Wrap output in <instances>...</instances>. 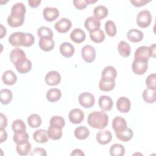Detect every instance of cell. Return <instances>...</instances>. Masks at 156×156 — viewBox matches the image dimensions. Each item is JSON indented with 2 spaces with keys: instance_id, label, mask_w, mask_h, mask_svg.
Listing matches in <instances>:
<instances>
[{
  "instance_id": "cell-1",
  "label": "cell",
  "mask_w": 156,
  "mask_h": 156,
  "mask_svg": "<svg viewBox=\"0 0 156 156\" xmlns=\"http://www.w3.org/2000/svg\"><path fill=\"white\" fill-rule=\"evenodd\" d=\"M87 123L93 128L103 129L108 125V116L103 110L94 111L88 115Z\"/></svg>"
},
{
  "instance_id": "cell-2",
  "label": "cell",
  "mask_w": 156,
  "mask_h": 156,
  "mask_svg": "<svg viewBox=\"0 0 156 156\" xmlns=\"http://www.w3.org/2000/svg\"><path fill=\"white\" fill-rule=\"evenodd\" d=\"M10 59L15 67H16L25 62L27 58L23 50L20 48H15L11 51Z\"/></svg>"
},
{
  "instance_id": "cell-3",
  "label": "cell",
  "mask_w": 156,
  "mask_h": 156,
  "mask_svg": "<svg viewBox=\"0 0 156 156\" xmlns=\"http://www.w3.org/2000/svg\"><path fill=\"white\" fill-rule=\"evenodd\" d=\"M152 21L151 12L147 10L140 11L136 16V23L141 28H146L149 26Z\"/></svg>"
},
{
  "instance_id": "cell-4",
  "label": "cell",
  "mask_w": 156,
  "mask_h": 156,
  "mask_svg": "<svg viewBox=\"0 0 156 156\" xmlns=\"http://www.w3.org/2000/svg\"><path fill=\"white\" fill-rule=\"evenodd\" d=\"M78 99L80 105L86 108H91L95 103L94 96L89 92L82 93L79 96Z\"/></svg>"
},
{
  "instance_id": "cell-5",
  "label": "cell",
  "mask_w": 156,
  "mask_h": 156,
  "mask_svg": "<svg viewBox=\"0 0 156 156\" xmlns=\"http://www.w3.org/2000/svg\"><path fill=\"white\" fill-rule=\"evenodd\" d=\"M26 41V33L21 32H16L12 33L9 37L10 44L15 47L20 46H24Z\"/></svg>"
},
{
  "instance_id": "cell-6",
  "label": "cell",
  "mask_w": 156,
  "mask_h": 156,
  "mask_svg": "<svg viewBox=\"0 0 156 156\" xmlns=\"http://www.w3.org/2000/svg\"><path fill=\"white\" fill-rule=\"evenodd\" d=\"M81 55L85 62L91 63L96 58L95 49L91 45H85L82 48Z\"/></svg>"
},
{
  "instance_id": "cell-7",
  "label": "cell",
  "mask_w": 156,
  "mask_h": 156,
  "mask_svg": "<svg viewBox=\"0 0 156 156\" xmlns=\"http://www.w3.org/2000/svg\"><path fill=\"white\" fill-rule=\"evenodd\" d=\"M150 55L149 54V47L141 46L138 47L135 51L134 60L139 62H148Z\"/></svg>"
},
{
  "instance_id": "cell-8",
  "label": "cell",
  "mask_w": 156,
  "mask_h": 156,
  "mask_svg": "<svg viewBox=\"0 0 156 156\" xmlns=\"http://www.w3.org/2000/svg\"><path fill=\"white\" fill-rule=\"evenodd\" d=\"M72 26V23L70 20L62 18L57 21L54 25L56 30L60 33H66L69 30Z\"/></svg>"
},
{
  "instance_id": "cell-9",
  "label": "cell",
  "mask_w": 156,
  "mask_h": 156,
  "mask_svg": "<svg viewBox=\"0 0 156 156\" xmlns=\"http://www.w3.org/2000/svg\"><path fill=\"white\" fill-rule=\"evenodd\" d=\"M26 12V9L24 4L23 2H17L12 7L10 15L15 18L24 19Z\"/></svg>"
},
{
  "instance_id": "cell-10",
  "label": "cell",
  "mask_w": 156,
  "mask_h": 156,
  "mask_svg": "<svg viewBox=\"0 0 156 156\" xmlns=\"http://www.w3.org/2000/svg\"><path fill=\"white\" fill-rule=\"evenodd\" d=\"M84 25L87 30L91 32L100 29L101 21L94 16H91L85 20Z\"/></svg>"
},
{
  "instance_id": "cell-11",
  "label": "cell",
  "mask_w": 156,
  "mask_h": 156,
  "mask_svg": "<svg viewBox=\"0 0 156 156\" xmlns=\"http://www.w3.org/2000/svg\"><path fill=\"white\" fill-rule=\"evenodd\" d=\"M68 117L71 123L80 124L84 119V113L79 108H73L69 112Z\"/></svg>"
},
{
  "instance_id": "cell-12",
  "label": "cell",
  "mask_w": 156,
  "mask_h": 156,
  "mask_svg": "<svg viewBox=\"0 0 156 156\" xmlns=\"http://www.w3.org/2000/svg\"><path fill=\"white\" fill-rule=\"evenodd\" d=\"M59 10L55 7H46L43 10V15L47 21H53L59 16Z\"/></svg>"
},
{
  "instance_id": "cell-13",
  "label": "cell",
  "mask_w": 156,
  "mask_h": 156,
  "mask_svg": "<svg viewBox=\"0 0 156 156\" xmlns=\"http://www.w3.org/2000/svg\"><path fill=\"white\" fill-rule=\"evenodd\" d=\"M60 81L61 76L60 73L56 71H51L46 74L45 82L48 85H57L60 83Z\"/></svg>"
},
{
  "instance_id": "cell-14",
  "label": "cell",
  "mask_w": 156,
  "mask_h": 156,
  "mask_svg": "<svg viewBox=\"0 0 156 156\" xmlns=\"http://www.w3.org/2000/svg\"><path fill=\"white\" fill-rule=\"evenodd\" d=\"M130 101L126 97H120L116 101V108L121 113H126L129 112L130 109Z\"/></svg>"
},
{
  "instance_id": "cell-15",
  "label": "cell",
  "mask_w": 156,
  "mask_h": 156,
  "mask_svg": "<svg viewBox=\"0 0 156 156\" xmlns=\"http://www.w3.org/2000/svg\"><path fill=\"white\" fill-rule=\"evenodd\" d=\"M127 124L126 119L121 116H116L112 121V127L115 133H119L127 129Z\"/></svg>"
},
{
  "instance_id": "cell-16",
  "label": "cell",
  "mask_w": 156,
  "mask_h": 156,
  "mask_svg": "<svg viewBox=\"0 0 156 156\" xmlns=\"http://www.w3.org/2000/svg\"><path fill=\"white\" fill-rule=\"evenodd\" d=\"M112 139V135L111 132L107 130H99L96 134L97 141L102 145H105L108 144Z\"/></svg>"
},
{
  "instance_id": "cell-17",
  "label": "cell",
  "mask_w": 156,
  "mask_h": 156,
  "mask_svg": "<svg viewBox=\"0 0 156 156\" xmlns=\"http://www.w3.org/2000/svg\"><path fill=\"white\" fill-rule=\"evenodd\" d=\"M148 67L147 62H139L133 60L132 65L133 72L137 75L144 74Z\"/></svg>"
},
{
  "instance_id": "cell-18",
  "label": "cell",
  "mask_w": 156,
  "mask_h": 156,
  "mask_svg": "<svg viewBox=\"0 0 156 156\" xmlns=\"http://www.w3.org/2000/svg\"><path fill=\"white\" fill-rule=\"evenodd\" d=\"M99 106L103 111H109L112 109L113 103L112 98L106 95L101 96L98 101Z\"/></svg>"
},
{
  "instance_id": "cell-19",
  "label": "cell",
  "mask_w": 156,
  "mask_h": 156,
  "mask_svg": "<svg viewBox=\"0 0 156 156\" xmlns=\"http://www.w3.org/2000/svg\"><path fill=\"white\" fill-rule=\"evenodd\" d=\"M86 35L85 32L80 28L74 29L70 34L71 40L76 43L79 44L84 41Z\"/></svg>"
},
{
  "instance_id": "cell-20",
  "label": "cell",
  "mask_w": 156,
  "mask_h": 156,
  "mask_svg": "<svg viewBox=\"0 0 156 156\" xmlns=\"http://www.w3.org/2000/svg\"><path fill=\"white\" fill-rule=\"evenodd\" d=\"M60 54L65 57L69 58L73 55L75 49L74 47L68 42H65L60 44L59 48Z\"/></svg>"
},
{
  "instance_id": "cell-21",
  "label": "cell",
  "mask_w": 156,
  "mask_h": 156,
  "mask_svg": "<svg viewBox=\"0 0 156 156\" xmlns=\"http://www.w3.org/2000/svg\"><path fill=\"white\" fill-rule=\"evenodd\" d=\"M117 76V71L116 69L112 66H108L104 68L101 73V79L115 80Z\"/></svg>"
},
{
  "instance_id": "cell-22",
  "label": "cell",
  "mask_w": 156,
  "mask_h": 156,
  "mask_svg": "<svg viewBox=\"0 0 156 156\" xmlns=\"http://www.w3.org/2000/svg\"><path fill=\"white\" fill-rule=\"evenodd\" d=\"M2 80L7 85H13L17 80V76L12 70H7L2 76Z\"/></svg>"
},
{
  "instance_id": "cell-23",
  "label": "cell",
  "mask_w": 156,
  "mask_h": 156,
  "mask_svg": "<svg viewBox=\"0 0 156 156\" xmlns=\"http://www.w3.org/2000/svg\"><path fill=\"white\" fill-rule=\"evenodd\" d=\"M48 131L44 129H38L33 133V139L38 143H46L49 140Z\"/></svg>"
},
{
  "instance_id": "cell-24",
  "label": "cell",
  "mask_w": 156,
  "mask_h": 156,
  "mask_svg": "<svg viewBox=\"0 0 156 156\" xmlns=\"http://www.w3.org/2000/svg\"><path fill=\"white\" fill-rule=\"evenodd\" d=\"M40 48L46 52L52 51L54 48V41L51 38H41L38 42Z\"/></svg>"
},
{
  "instance_id": "cell-25",
  "label": "cell",
  "mask_w": 156,
  "mask_h": 156,
  "mask_svg": "<svg viewBox=\"0 0 156 156\" xmlns=\"http://www.w3.org/2000/svg\"><path fill=\"white\" fill-rule=\"evenodd\" d=\"M143 33L136 29H132L129 30L127 34V39L133 43H138L141 41L143 38Z\"/></svg>"
},
{
  "instance_id": "cell-26",
  "label": "cell",
  "mask_w": 156,
  "mask_h": 156,
  "mask_svg": "<svg viewBox=\"0 0 156 156\" xmlns=\"http://www.w3.org/2000/svg\"><path fill=\"white\" fill-rule=\"evenodd\" d=\"M62 96V92L58 88L49 89L46 93V98L51 102H55L58 101Z\"/></svg>"
},
{
  "instance_id": "cell-27",
  "label": "cell",
  "mask_w": 156,
  "mask_h": 156,
  "mask_svg": "<svg viewBox=\"0 0 156 156\" xmlns=\"http://www.w3.org/2000/svg\"><path fill=\"white\" fill-rule=\"evenodd\" d=\"M90 135L89 129L85 126H80L76 128L74 130V136L75 137L80 140H85Z\"/></svg>"
},
{
  "instance_id": "cell-28",
  "label": "cell",
  "mask_w": 156,
  "mask_h": 156,
  "mask_svg": "<svg viewBox=\"0 0 156 156\" xmlns=\"http://www.w3.org/2000/svg\"><path fill=\"white\" fill-rule=\"evenodd\" d=\"M115 87V80H110L101 79L99 83V88L103 91H110L112 90Z\"/></svg>"
},
{
  "instance_id": "cell-29",
  "label": "cell",
  "mask_w": 156,
  "mask_h": 156,
  "mask_svg": "<svg viewBox=\"0 0 156 156\" xmlns=\"http://www.w3.org/2000/svg\"><path fill=\"white\" fill-rule=\"evenodd\" d=\"M118 51L120 55L124 57H127L130 54V46L124 41H121L118 45Z\"/></svg>"
},
{
  "instance_id": "cell-30",
  "label": "cell",
  "mask_w": 156,
  "mask_h": 156,
  "mask_svg": "<svg viewBox=\"0 0 156 156\" xmlns=\"http://www.w3.org/2000/svg\"><path fill=\"white\" fill-rule=\"evenodd\" d=\"M155 92L156 90H152L149 88L145 89L142 94L144 101L149 104L154 103L156 100Z\"/></svg>"
},
{
  "instance_id": "cell-31",
  "label": "cell",
  "mask_w": 156,
  "mask_h": 156,
  "mask_svg": "<svg viewBox=\"0 0 156 156\" xmlns=\"http://www.w3.org/2000/svg\"><path fill=\"white\" fill-rule=\"evenodd\" d=\"M90 37L91 40L94 43H100L104 40L105 35L103 30L99 29L94 31L91 32L90 33Z\"/></svg>"
},
{
  "instance_id": "cell-32",
  "label": "cell",
  "mask_w": 156,
  "mask_h": 156,
  "mask_svg": "<svg viewBox=\"0 0 156 156\" xmlns=\"http://www.w3.org/2000/svg\"><path fill=\"white\" fill-rule=\"evenodd\" d=\"M13 93L11 90L9 89H2L0 91L1 102L2 104L7 105L12 100Z\"/></svg>"
},
{
  "instance_id": "cell-33",
  "label": "cell",
  "mask_w": 156,
  "mask_h": 156,
  "mask_svg": "<svg viewBox=\"0 0 156 156\" xmlns=\"http://www.w3.org/2000/svg\"><path fill=\"white\" fill-rule=\"evenodd\" d=\"M116 137L121 141L123 142L129 141L131 140L133 136V130L127 128L125 129L124 131L119 132V133H115Z\"/></svg>"
},
{
  "instance_id": "cell-34",
  "label": "cell",
  "mask_w": 156,
  "mask_h": 156,
  "mask_svg": "<svg viewBox=\"0 0 156 156\" xmlns=\"http://www.w3.org/2000/svg\"><path fill=\"white\" fill-rule=\"evenodd\" d=\"M65 125L64 118L60 116H52L49 121V126L62 129Z\"/></svg>"
},
{
  "instance_id": "cell-35",
  "label": "cell",
  "mask_w": 156,
  "mask_h": 156,
  "mask_svg": "<svg viewBox=\"0 0 156 156\" xmlns=\"http://www.w3.org/2000/svg\"><path fill=\"white\" fill-rule=\"evenodd\" d=\"M12 129L14 132V133H20L26 131V126L23 120L17 119L12 122Z\"/></svg>"
},
{
  "instance_id": "cell-36",
  "label": "cell",
  "mask_w": 156,
  "mask_h": 156,
  "mask_svg": "<svg viewBox=\"0 0 156 156\" xmlns=\"http://www.w3.org/2000/svg\"><path fill=\"white\" fill-rule=\"evenodd\" d=\"M31 144L27 141L23 144H16V149L17 151V153L20 155H27L29 154L30 151H31Z\"/></svg>"
},
{
  "instance_id": "cell-37",
  "label": "cell",
  "mask_w": 156,
  "mask_h": 156,
  "mask_svg": "<svg viewBox=\"0 0 156 156\" xmlns=\"http://www.w3.org/2000/svg\"><path fill=\"white\" fill-rule=\"evenodd\" d=\"M124 154L125 148L121 144L115 143L110 148V154L112 156H123Z\"/></svg>"
},
{
  "instance_id": "cell-38",
  "label": "cell",
  "mask_w": 156,
  "mask_h": 156,
  "mask_svg": "<svg viewBox=\"0 0 156 156\" xmlns=\"http://www.w3.org/2000/svg\"><path fill=\"white\" fill-rule=\"evenodd\" d=\"M108 9L105 6L102 5L96 6L93 10V14L94 16L98 18L99 20H101L105 18L108 15Z\"/></svg>"
},
{
  "instance_id": "cell-39",
  "label": "cell",
  "mask_w": 156,
  "mask_h": 156,
  "mask_svg": "<svg viewBox=\"0 0 156 156\" xmlns=\"http://www.w3.org/2000/svg\"><path fill=\"white\" fill-rule=\"evenodd\" d=\"M48 134L49 138L53 140H57L62 136V129L49 126L48 129Z\"/></svg>"
},
{
  "instance_id": "cell-40",
  "label": "cell",
  "mask_w": 156,
  "mask_h": 156,
  "mask_svg": "<svg viewBox=\"0 0 156 156\" xmlns=\"http://www.w3.org/2000/svg\"><path fill=\"white\" fill-rule=\"evenodd\" d=\"M29 126L32 128H37L41 124V118L37 114H32L27 118Z\"/></svg>"
},
{
  "instance_id": "cell-41",
  "label": "cell",
  "mask_w": 156,
  "mask_h": 156,
  "mask_svg": "<svg viewBox=\"0 0 156 156\" xmlns=\"http://www.w3.org/2000/svg\"><path fill=\"white\" fill-rule=\"evenodd\" d=\"M28 140L29 135L26 131L20 133H14L13 136V140L16 144L24 143L28 141Z\"/></svg>"
},
{
  "instance_id": "cell-42",
  "label": "cell",
  "mask_w": 156,
  "mask_h": 156,
  "mask_svg": "<svg viewBox=\"0 0 156 156\" xmlns=\"http://www.w3.org/2000/svg\"><path fill=\"white\" fill-rule=\"evenodd\" d=\"M37 34L38 36L41 38H52L53 37V32L48 27L46 26H41L39 27L37 30Z\"/></svg>"
},
{
  "instance_id": "cell-43",
  "label": "cell",
  "mask_w": 156,
  "mask_h": 156,
  "mask_svg": "<svg viewBox=\"0 0 156 156\" xmlns=\"http://www.w3.org/2000/svg\"><path fill=\"white\" fill-rule=\"evenodd\" d=\"M105 30L108 35L114 37L116 34V27L114 22L112 20H108L105 24Z\"/></svg>"
},
{
  "instance_id": "cell-44",
  "label": "cell",
  "mask_w": 156,
  "mask_h": 156,
  "mask_svg": "<svg viewBox=\"0 0 156 156\" xmlns=\"http://www.w3.org/2000/svg\"><path fill=\"white\" fill-rule=\"evenodd\" d=\"M7 21L10 26L12 27H17L23 24L24 22V19L15 18L10 15L7 18Z\"/></svg>"
},
{
  "instance_id": "cell-45",
  "label": "cell",
  "mask_w": 156,
  "mask_h": 156,
  "mask_svg": "<svg viewBox=\"0 0 156 156\" xmlns=\"http://www.w3.org/2000/svg\"><path fill=\"white\" fill-rule=\"evenodd\" d=\"M17 71L21 74H25L29 72L32 69V62L30 60L27 59L25 62L20 66L15 67Z\"/></svg>"
},
{
  "instance_id": "cell-46",
  "label": "cell",
  "mask_w": 156,
  "mask_h": 156,
  "mask_svg": "<svg viewBox=\"0 0 156 156\" xmlns=\"http://www.w3.org/2000/svg\"><path fill=\"white\" fill-rule=\"evenodd\" d=\"M156 75L155 73L149 74L146 79V84L147 88L152 90H156V83H155Z\"/></svg>"
},
{
  "instance_id": "cell-47",
  "label": "cell",
  "mask_w": 156,
  "mask_h": 156,
  "mask_svg": "<svg viewBox=\"0 0 156 156\" xmlns=\"http://www.w3.org/2000/svg\"><path fill=\"white\" fill-rule=\"evenodd\" d=\"M73 2L74 7L79 10L83 9L88 5L87 0H74Z\"/></svg>"
},
{
  "instance_id": "cell-48",
  "label": "cell",
  "mask_w": 156,
  "mask_h": 156,
  "mask_svg": "<svg viewBox=\"0 0 156 156\" xmlns=\"http://www.w3.org/2000/svg\"><path fill=\"white\" fill-rule=\"evenodd\" d=\"M47 155L45 149L41 147H37L35 148L32 152L30 154V155L33 156V155H44L46 156Z\"/></svg>"
},
{
  "instance_id": "cell-49",
  "label": "cell",
  "mask_w": 156,
  "mask_h": 156,
  "mask_svg": "<svg viewBox=\"0 0 156 156\" xmlns=\"http://www.w3.org/2000/svg\"><path fill=\"white\" fill-rule=\"evenodd\" d=\"M151 2L150 0L147 1V0H131L130 2L133 4V6L140 7L141 6L144 5L146 4Z\"/></svg>"
},
{
  "instance_id": "cell-50",
  "label": "cell",
  "mask_w": 156,
  "mask_h": 156,
  "mask_svg": "<svg viewBox=\"0 0 156 156\" xmlns=\"http://www.w3.org/2000/svg\"><path fill=\"white\" fill-rule=\"evenodd\" d=\"M1 124H0V129H5L7 126V119L5 115L3 113H1Z\"/></svg>"
},
{
  "instance_id": "cell-51",
  "label": "cell",
  "mask_w": 156,
  "mask_h": 156,
  "mask_svg": "<svg viewBox=\"0 0 156 156\" xmlns=\"http://www.w3.org/2000/svg\"><path fill=\"white\" fill-rule=\"evenodd\" d=\"M41 1L40 0H29L28 4L32 8H37L41 4Z\"/></svg>"
},
{
  "instance_id": "cell-52",
  "label": "cell",
  "mask_w": 156,
  "mask_h": 156,
  "mask_svg": "<svg viewBox=\"0 0 156 156\" xmlns=\"http://www.w3.org/2000/svg\"><path fill=\"white\" fill-rule=\"evenodd\" d=\"M0 138H1V143H3L5 141L7 138V133L5 129H0Z\"/></svg>"
},
{
  "instance_id": "cell-53",
  "label": "cell",
  "mask_w": 156,
  "mask_h": 156,
  "mask_svg": "<svg viewBox=\"0 0 156 156\" xmlns=\"http://www.w3.org/2000/svg\"><path fill=\"white\" fill-rule=\"evenodd\" d=\"M155 44H152L149 47V54L150 57H155Z\"/></svg>"
},
{
  "instance_id": "cell-54",
  "label": "cell",
  "mask_w": 156,
  "mask_h": 156,
  "mask_svg": "<svg viewBox=\"0 0 156 156\" xmlns=\"http://www.w3.org/2000/svg\"><path fill=\"white\" fill-rule=\"evenodd\" d=\"M71 155H85V154L79 149H76L73 151V152L71 154Z\"/></svg>"
},
{
  "instance_id": "cell-55",
  "label": "cell",
  "mask_w": 156,
  "mask_h": 156,
  "mask_svg": "<svg viewBox=\"0 0 156 156\" xmlns=\"http://www.w3.org/2000/svg\"><path fill=\"white\" fill-rule=\"evenodd\" d=\"M6 29L1 24V38H3L5 35H6Z\"/></svg>"
}]
</instances>
